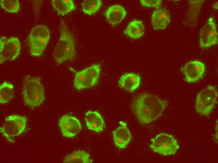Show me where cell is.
Wrapping results in <instances>:
<instances>
[{"label":"cell","mask_w":218,"mask_h":163,"mask_svg":"<svg viewBox=\"0 0 218 163\" xmlns=\"http://www.w3.org/2000/svg\"><path fill=\"white\" fill-rule=\"evenodd\" d=\"M162 0H141V4L148 8H158L161 4Z\"/></svg>","instance_id":"obj_24"},{"label":"cell","mask_w":218,"mask_h":163,"mask_svg":"<svg viewBox=\"0 0 218 163\" xmlns=\"http://www.w3.org/2000/svg\"><path fill=\"white\" fill-rule=\"evenodd\" d=\"M200 46L208 47L218 42V33L214 22L209 21L201 29L200 34Z\"/></svg>","instance_id":"obj_11"},{"label":"cell","mask_w":218,"mask_h":163,"mask_svg":"<svg viewBox=\"0 0 218 163\" xmlns=\"http://www.w3.org/2000/svg\"><path fill=\"white\" fill-rule=\"evenodd\" d=\"M58 125L63 136L67 138L75 136L81 129L79 120L75 117L70 115L62 116L59 119Z\"/></svg>","instance_id":"obj_10"},{"label":"cell","mask_w":218,"mask_h":163,"mask_svg":"<svg viewBox=\"0 0 218 163\" xmlns=\"http://www.w3.org/2000/svg\"><path fill=\"white\" fill-rule=\"evenodd\" d=\"M27 121L25 116L17 115L8 116L0 127L1 133L8 141L14 142L15 137L22 134L25 130Z\"/></svg>","instance_id":"obj_7"},{"label":"cell","mask_w":218,"mask_h":163,"mask_svg":"<svg viewBox=\"0 0 218 163\" xmlns=\"http://www.w3.org/2000/svg\"><path fill=\"white\" fill-rule=\"evenodd\" d=\"M215 134L214 136V141L217 143L218 142V121H216V124L215 126Z\"/></svg>","instance_id":"obj_25"},{"label":"cell","mask_w":218,"mask_h":163,"mask_svg":"<svg viewBox=\"0 0 218 163\" xmlns=\"http://www.w3.org/2000/svg\"><path fill=\"white\" fill-rule=\"evenodd\" d=\"M49 38L50 32L46 26L39 25L33 28L28 37L30 54L36 57L41 56L47 46Z\"/></svg>","instance_id":"obj_4"},{"label":"cell","mask_w":218,"mask_h":163,"mask_svg":"<svg viewBox=\"0 0 218 163\" xmlns=\"http://www.w3.org/2000/svg\"><path fill=\"white\" fill-rule=\"evenodd\" d=\"M92 160L89 155L82 150H75L65 156L63 161L64 163H90Z\"/></svg>","instance_id":"obj_19"},{"label":"cell","mask_w":218,"mask_h":163,"mask_svg":"<svg viewBox=\"0 0 218 163\" xmlns=\"http://www.w3.org/2000/svg\"><path fill=\"white\" fill-rule=\"evenodd\" d=\"M81 4L84 13L91 15L99 9L102 6V2L100 0H85Z\"/></svg>","instance_id":"obj_22"},{"label":"cell","mask_w":218,"mask_h":163,"mask_svg":"<svg viewBox=\"0 0 218 163\" xmlns=\"http://www.w3.org/2000/svg\"><path fill=\"white\" fill-rule=\"evenodd\" d=\"M140 81V76L138 74L132 73H127L122 75L118 81L120 88L128 91H132L139 86Z\"/></svg>","instance_id":"obj_17"},{"label":"cell","mask_w":218,"mask_h":163,"mask_svg":"<svg viewBox=\"0 0 218 163\" xmlns=\"http://www.w3.org/2000/svg\"><path fill=\"white\" fill-rule=\"evenodd\" d=\"M170 21L169 13L164 8H157L152 14L151 23L154 30L164 29L169 24Z\"/></svg>","instance_id":"obj_14"},{"label":"cell","mask_w":218,"mask_h":163,"mask_svg":"<svg viewBox=\"0 0 218 163\" xmlns=\"http://www.w3.org/2000/svg\"><path fill=\"white\" fill-rule=\"evenodd\" d=\"M101 71V66L96 64L77 72L74 81L75 88L81 90L94 86L98 81Z\"/></svg>","instance_id":"obj_8"},{"label":"cell","mask_w":218,"mask_h":163,"mask_svg":"<svg viewBox=\"0 0 218 163\" xmlns=\"http://www.w3.org/2000/svg\"><path fill=\"white\" fill-rule=\"evenodd\" d=\"M2 7L6 11L11 13L18 12L20 7L19 2L17 0H0Z\"/></svg>","instance_id":"obj_23"},{"label":"cell","mask_w":218,"mask_h":163,"mask_svg":"<svg viewBox=\"0 0 218 163\" xmlns=\"http://www.w3.org/2000/svg\"><path fill=\"white\" fill-rule=\"evenodd\" d=\"M21 45L19 39L14 37L7 39L3 36L0 39V62L13 61L19 55Z\"/></svg>","instance_id":"obj_9"},{"label":"cell","mask_w":218,"mask_h":163,"mask_svg":"<svg viewBox=\"0 0 218 163\" xmlns=\"http://www.w3.org/2000/svg\"><path fill=\"white\" fill-rule=\"evenodd\" d=\"M52 5L59 15L64 16L75 9L76 8L72 0H53Z\"/></svg>","instance_id":"obj_20"},{"label":"cell","mask_w":218,"mask_h":163,"mask_svg":"<svg viewBox=\"0 0 218 163\" xmlns=\"http://www.w3.org/2000/svg\"><path fill=\"white\" fill-rule=\"evenodd\" d=\"M218 91L216 87L209 85L200 91L197 94L195 101L196 112L200 115H210L216 103Z\"/></svg>","instance_id":"obj_5"},{"label":"cell","mask_w":218,"mask_h":163,"mask_svg":"<svg viewBox=\"0 0 218 163\" xmlns=\"http://www.w3.org/2000/svg\"><path fill=\"white\" fill-rule=\"evenodd\" d=\"M120 126L113 131V139L116 146L119 148L126 147L131 139V135L125 122L120 121Z\"/></svg>","instance_id":"obj_13"},{"label":"cell","mask_w":218,"mask_h":163,"mask_svg":"<svg viewBox=\"0 0 218 163\" xmlns=\"http://www.w3.org/2000/svg\"><path fill=\"white\" fill-rule=\"evenodd\" d=\"M150 145L155 152L162 155H174L179 148V145L175 138L167 133H161L151 139Z\"/></svg>","instance_id":"obj_6"},{"label":"cell","mask_w":218,"mask_h":163,"mask_svg":"<svg viewBox=\"0 0 218 163\" xmlns=\"http://www.w3.org/2000/svg\"><path fill=\"white\" fill-rule=\"evenodd\" d=\"M167 103V101L156 95L143 93L134 98L131 107L139 122L145 124L155 120L161 116Z\"/></svg>","instance_id":"obj_1"},{"label":"cell","mask_w":218,"mask_h":163,"mask_svg":"<svg viewBox=\"0 0 218 163\" xmlns=\"http://www.w3.org/2000/svg\"><path fill=\"white\" fill-rule=\"evenodd\" d=\"M60 32L59 41L53 52L54 57L59 64L72 60L76 55L74 39L62 20L60 21Z\"/></svg>","instance_id":"obj_2"},{"label":"cell","mask_w":218,"mask_h":163,"mask_svg":"<svg viewBox=\"0 0 218 163\" xmlns=\"http://www.w3.org/2000/svg\"><path fill=\"white\" fill-rule=\"evenodd\" d=\"M205 69L204 64L200 61L194 60L187 63L183 69L185 81L189 83L198 81L203 77Z\"/></svg>","instance_id":"obj_12"},{"label":"cell","mask_w":218,"mask_h":163,"mask_svg":"<svg viewBox=\"0 0 218 163\" xmlns=\"http://www.w3.org/2000/svg\"><path fill=\"white\" fill-rule=\"evenodd\" d=\"M22 94L25 103L34 108L40 105L45 99V91L40 78L27 76L24 79Z\"/></svg>","instance_id":"obj_3"},{"label":"cell","mask_w":218,"mask_h":163,"mask_svg":"<svg viewBox=\"0 0 218 163\" xmlns=\"http://www.w3.org/2000/svg\"><path fill=\"white\" fill-rule=\"evenodd\" d=\"M86 125L90 130L97 132L103 130L105 124L100 114L95 111H89L86 114L85 117Z\"/></svg>","instance_id":"obj_15"},{"label":"cell","mask_w":218,"mask_h":163,"mask_svg":"<svg viewBox=\"0 0 218 163\" xmlns=\"http://www.w3.org/2000/svg\"><path fill=\"white\" fill-rule=\"evenodd\" d=\"M124 33L132 38H139L144 33V28L142 22L138 20L132 21L124 31Z\"/></svg>","instance_id":"obj_18"},{"label":"cell","mask_w":218,"mask_h":163,"mask_svg":"<svg viewBox=\"0 0 218 163\" xmlns=\"http://www.w3.org/2000/svg\"><path fill=\"white\" fill-rule=\"evenodd\" d=\"M13 86L10 83L4 81L0 86V103H6L13 97Z\"/></svg>","instance_id":"obj_21"},{"label":"cell","mask_w":218,"mask_h":163,"mask_svg":"<svg viewBox=\"0 0 218 163\" xmlns=\"http://www.w3.org/2000/svg\"><path fill=\"white\" fill-rule=\"evenodd\" d=\"M105 14L108 22L114 26L123 20L126 16V12L122 6L115 5L110 7Z\"/></svg>","instance_id":"obj_16"}]
</instances>
